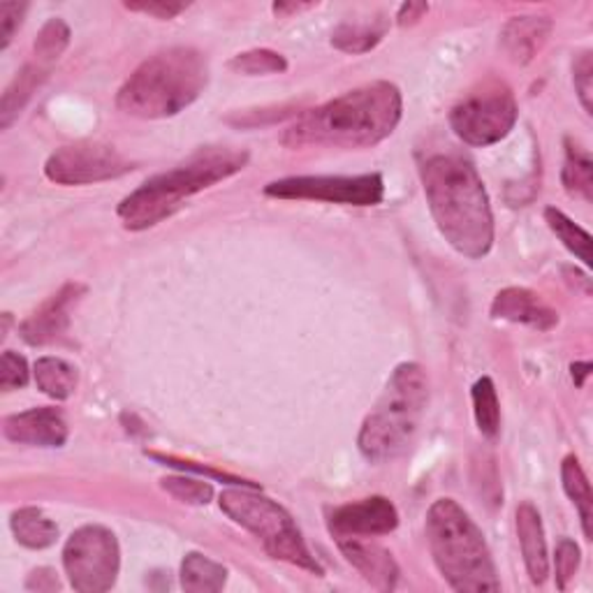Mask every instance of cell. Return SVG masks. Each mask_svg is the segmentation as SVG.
<instances>
[{
	"mask_svg": "<svg viewBox=\"0 0 593 593\" xmlns=\"http://www.w3.org/2000/svg\"><path fill=\"white\" fill-rule=\"evenodd\" d=\"M429 211L448 244L466 258L494 247V213L478 170L462 155H431L420 168Z\"/></svg>",
	"mask_w": 593,
	"mask_h": 593,
	"instance_id": "2",
	"label": "cell"
},
{
	"mask_svg": "<svg viewBox=\"0 0 593 593\" xmlns=\"http://www.w3.org/2000/svg\"><path fill=\"white\" fill-rule=\"evenodd\" d=\"M160 488H163L168 494H172L177 501L191 503V505H207L213 499V488L207 480L170 475V478L160 480Z\"/></svg>",
	"mask_w": 593,
	"mask_h": 593,
	"instance_id": "30",
	"label": "cell"
},
{
	"mask_svg": "<svg viewBox=\"0 0 593 593\" xmlns=\"http://www.w3.org/2000/svg\"><path fill=\"white\" fill-rule=\"evenodd\" d=\"M134 170V163L114 147L100 142H79L53 151L44 163V177L59 185H89L112 181Z\"/></svg>",
	"mask_w": 593,
	"mask_h": 593,
	"instance_id": "11",
	"label": "cell"
},
{
	"mask_svg": "<svg viewBox=\"0 0 593 593\" xmlns=\"http://www.w3.org/2000/svg\"><path fill=\"white\" fill-rule=\"evenodd\" d=\"M10 529L17 537V543L29 550H47L57 543L59 537L57 522H51L40 507L17 510L10 520Z\"/></svg>",
	"mask_w": 593,
	"mask_h": 593,
	"instance_id": "20",
	"label": "cell"
},
{
	"mask_svg": "<svg viewBox=\"0 0 593 593\" xmlns=\"http://www.w3.org/2000/svg\"><path fill=\"white\" fill-rule=\"evenodd\" d=\"M29 589H38V591H53V589H59V577L53 571L49 569H42V571H36L29 580V584H26Z\"/></svg>",
	"mask_w": 593,
	"mask_h": 593,
	"instance_id": "37",
	"label": "cell"
},
{
	"mask_svg": "<svg viewBox=\"0 0 593 593\" xmlns=\"http://www.w3.org/2000/svg\"><path fill=\"white\" fill-rule=\"evenodd\" d=\"M3 434L19 445L61 448L70 436V429L59 409H31L6 418Z\"/></svg>",
	"mask_w": 593,
	"mask_h": 593,
	"instance_id": "14",
	"label": "cell"
},
{
	"mask_svg": "<svg viewBox=\"0 0 593 593\" xmlns=\"http://www.w3.org/2000/svg\"><path fill=\"white\" fill-rule=\"evenodd\" d=\"M573 82H575V91H577V98L584 107V112L591 114V110H593V59H591V51H582L580 57L575 59Z\"/></svg>",
	"mask_w": 593,
	"mask_h": 593,
	"instance_id": "33",
	"label": "cell"
},
{
	"mask_svg": "<svg viewBox=\"0 0 593 593\" xmlns=\"http://www.w3.org/2000/svg\"><path fill=\"white\" fill-rule=\"evenodd\" d=\"M228 582V571L200 552L185 554L181 563V586L188 593H215Z\"/></svg>",
	"mask_w": 593,
	"mask_h": 593,
	"instance_id": "21",
	"label": "cell"
},
{
	"mask_svg": "<svg viewBox=\"0 0 593 593\" xmlns=\"http://www.w3.org/2000/svg\"><path fill=\"white\" fill-rule=\"evenodd\" d=\"M561 181L565 191L573 198H582L584 202L593 200V160L589 151L580 144L565 142V163Z\"/></svg>",
	"mask_w": 593,
	"mask_h": 593,
	"instance_id": "24",
	"label": "cell"
},
{
	"mask_svg": "<svg viewBox=\"0 0 593 593\" xmlns=\"http://www.w3.org/2000/svg\"><path fill=\"white\" fill-rule=\"evenodd\" d=\"M552 33V21L545 17H515L505 23L501 44L503 51L520 66L531 63Z\"/></svg>",
	"mask_w": 593,
	"mask_h": 593,
	"instance_id": "18",
	"label": "cell"
},
{
	"mask_svg": "<svg viewBox=\"0 0 593 593\" xmlns=\"http://www.w3.org/2000/svg\"><path fill=\"white\" fill-rule=\"evenodd\" d=\"M471 396H473V413H475L480 434L488 439H496L501 431V403H499L494 381L488 379V375L475 381Z\"/></svg>",
	"mask_w": 593,
	"mask_h": 593,
	"instance_id": "25",
	"label": "cell"
},
{
	"mask_svg": "<svg viewBox=\"0 0 593 593\" xmlns=\"http://www.w3.org/2000/svg\"><path fill=\"white\" fill-rule=\"evenodd\" d=\"M424 529L436 569L454 591H501L488 541L460 503L439 499L426 512Z\"/></svg>",
	"mask_w": 593,
	"mask_h": 593,
	"instance_id": "5",
	"label": "cell"
},
{
	"mask_svg": "<svg viewBox=\"0 0 593 593\" xmlns=\"http://www.w3.org/2000/svg\"><path fill=\"white\" fill-rule=\"evenodd\" d=\"M401 114V91L390 82H373L304 112L285 128L281 142L290 149H369L390 138Z\"/></svg>",
	"mask_w": 593,
	"mask_h": 593,
	"instance_id": "1",
	"label": "cell"
},
{
	"mask_svg": "<svg viewBox=\"0 0 593 593\" xmlns=\"http://www.w3.org/2000/svg\"><path fill=\"white\" fill-rule=\"evenodd\" d=\"M267 198L313 200L350 207H375L385 198L381 174L360 177H288L264 185Z\"/></svg>",
	"mask_w": 593,
	"mask_h": 593,
	"instance_id": "10",
	"label": "cell"
},
{
	"mask_svg": "<svg viewBox=\"0 0 593 593\" xmlns=\"http://www.w3.org/2000/svg\"><path fill=\"white\" fill-rule=\"evenodd\" d=\"M517 535L531 582L545 584L550 575L547 541H545L543 517L533 503H522L517 507Z\"/></svg>",
	"mask_w": 593,
	"mask_h": 593,
	"instance_id": "17",
	"label": "cell"
},
{
	"mask_svg": "<svg viewBox=\"0 0 593 593\" xmlns=\"http://www.w3.org/2000/svg\"><path fill=\"white\" fill-rule=\"evenodd\" d=\"M66 575L79 593H102L117 584L121 550L117 535L100 524L77 529L63 547Z\"/></svg>",
	"mask_w": 593,
	"mask_h": 593,
	"instance_id": "9",
	"label": "cell"
},
{
	"mask_svg": "<svg viewBox=\"0 0 593 593\" xmlns=\"http://www.w3.org/2000/svg\"><path fill=\"white\" fill-rule=\"evenodd\" d=\"M209 82V63L193 47L153 53L134 70L117 96V107L134 119H170L191 107Z\"/></svg>",
	"mask_w": 593,
	"mask_h": 593,
	"instance_id": "4",
	"label": "cell"
},
{
	"mask_svg": "<svg viewBox=\"0 0 593 593\" xmlns=\"http://www.w3.org/2000/svg\"><path fill=\"white\" fill-rule=\"evenodd\" d=\"M249 163V153L244 149L230 147H209L193 153L185 163L155 174L138 191H132L119 204V219L125 230L142 232L158 223H163L174 215L185 200L207 191V188L221 183Z\"/></svg>",
	"mask_w": 593,
	"mask_h": 593,
	"instance_id": "3",
	"label": "cell"
},
{
	"mask_svg": "<svg viewBox=\"0 0 593 593\" xmlns=\"http://www.w3.org/2000/svg\"><path fill=\"white\" fill-rule=\"evenodd\" d=\"M328 526L336 541L339 537L388 535L399 526V512L390 499L371 496L334 507Z\"/></svg>",
	"mask_w": 593,
	"mask_h": 593,
	"instance_id": "12",
	"label": "cell"
},
{
	"mask_svg": "<svg viewBox=\"0 0 593 593\" xmlns=\"http://www.w3.org/2000/svg\"><path fill=\"white\" fill-rule=\"evenodd\" d=\"M49 74V68L40 63L23 66V70L12 79V84L3 93V102H0V128L8 130L12 121L21 114V110L33 98V93L40 89Z\"/></svg>",
	"mask_w": 593,
	"mask_h": 593,
	"instance_id": "19",
	"label": "cell"
},
{
	"mask_svg": "<svg viewBox=\"0 0 593 593\" xmlns=\"http://www.w3.org/2000/svg\"><path fill=\"white\" fill-rule=\"evenodd\" d=\"M219 503L234 524L244 526L258 537L269 556L296 565L302 571L322 575V565L311 554L304 535L296 529L290 512L277 501L260 494L253 484L225 490Z\"/></svg>",
	"mask_w": 593,
	"mask_h": 593,
	"instance_id": "7",
	"label": "cell"
},
{
	"mask_svg": "<svg viewBox=\"0 0 593 593\" xmlns=\"http://www.w3.org/2000/svg\"><path fill=\"white\" fill-rule=\"evenodd\" d=\"M385 36L383 26L375 23H341L332 33V44L345 53H366Z\"/></svg>",
	"mask_w": 593,
	"mask_h": 593,
	"instance_id": "27",
	"label": "cell"
},
{
	"mask_svg": "<svg viewBox=\"0 0 593 593\" xmlns=\"http://www.w3.org/2000/svg\"><path fill=\"white\" fill-rule=\"evenodd\" d=\"M589 373H591V364L589 362H577L573 364V381L577 388L584 385V381L589 379Z\"/></svg>",
	"mask_w": 593,
	"mask_h": 593,
	"instance_id": "39",
	"label": "cell"
},
{
	"mask_svg": "<svg viewBox=\"0 0 593 593\" xmlns=\"http://www.w3.org/2000/svg\"><path fill=\"white\" fill-rule=\"evenodd\" d=\"M309 8H313V6L311 3H277L272 10H274V14L285 17L290 12H302V10H309Z\"/></svg>",
	"mask_w": 593,
	"mask_h": 593,
	"instance_id": "38",
	"label": "cell"
},
{
	"mask_svg": "<svg viewBox=\"0 0 593 593\" xmlns=\"http://www.w3.org/2000/svg\"><path fill=\"white\" fill-rule=\"evenodd\" d=\"M545 221L550 230L561 239V244L569 249L577 260H582L584 267H591V237L584 228L573 223L569 215L559 209H547Z\"/></svg>",
	"mask_w": 593,
	"mask_h": 593,
	"instance_id": "26",
	"label": "cell"
},
{
	"mask_svg": "<svg viewBox=\"0 0 593 593\" xmlns=\"http://www.w3.org/2000/svg\"><path fill=\"white\" fill-rule=\"evenodd\" d=\"M492 315L496 320L520 322V325H529L541 332H550L559 322V313L543 302V296L526 288L501 290L492 302Z\"/></svg>",
	"mask_w": 593,
	"mask_h": 593,
	"instance_id": "16",
	"label": "cell"
},
{
	"mask_svg": "<svg viewBox=\"0 0 593 593\" xmlns=\"http://www.w3.org/2000/svg\"><path fill=\"white\" fill-rule=\"evenodd\" d=\"M561 482H563V492L569 494V499L575 503L577 512H580V520H582V531L586 535V541H591L593 537V529H591V507H593V501H591V484H589V478L580 464V460L575 454H569L561 464Z\"/></svg>",
	"mask_w": 593,
	"mask_h": 593,
	"instance_id": "23",
	"label": "cell"
},
{
	"mask_svg": "<svg viewBox=\"0 0 593 593\" xmlns=\"http://www.w3.org/2000/svg\"><path fill=\"white\" fill-rule=\"evenodd\" d=\"M84 292L87 288L82 283H66L57 294H51L38 311H33L21 322V339L29 345H49L63 339L70 328L72 309L82 300Z\"/></svg>",
	"mask_w": 593,
	"mask_h": 593,
	"instance_id": "13",
	"label": "cell"
},
{
	"mask_svg": "<svg viewBox=\"0 0 593 593\" xmlns=\"http://www.w3.org/2000/svg\"><path fill=\"white\" fill-rule=\"evenodd\" d=\"M554 571H556V586L561 591L569 589L571 580H575L580 571V547L571 537H561L554 554Z\"/></svg>",
	"mask_w": 593,
	"mask_h": 593,
	"instance_id": "31",
	"label": "cell"
},
{
	"mask_svg": "<svg viewBox=\"0 0 593 593\" xmlns=\"http://www.w3.org/2000/svg\"><path fill=\"white\" fill-rule=\"evenodd\" d=\"M70 44V26L63 19H49L42 31L36 38L33 51H36V63L49 68L53 61L61 59V53Z\"/></svg>",
	"mask_w": 593,
	"mask_h": 593,
	"instance_id": "28",
	"label": "cell"
},
{
	"mask_svg": "<svg viewBox=\"0 0 593 593\" xmlns=\"http://www.w3.org/2000/svg\"><path fill=\"white\" fill-rule=\"evenodd\" d=\"M125 10L149 14L153 19H174L185 12L188 3H174V0H140V3H123Z\"/></svg>",
	"mask_w": 593,
	"mask_h": 593,
	"instance_id": "34",
	"label": "cell"
},
{
	"mask_svg": "<svg viewBox=\"0 0 593 593\" xmlns=\"http://www.w3.org/2000/svg\"><path fill=\"white\" fill-rule=\"evenodd\" d=\"M29 362H26L14 350H6L3 358H0V388L3 392L21 390L29 383Z\"/></svg>",
	"mask_w": 593,
	"mask_h": 593,
	"instance_id": "32",
	"label": "cell"
},
{
	"mask_svg": "<svg viewBox=\"0 0 593 593\" xmlns=\"http://www.w3.org/2000/svg\"><path fill=\"white\" fill-rule=\"evenodd\" d=\"M426 12H429L426 3H403L396 21L399 26H411V23H418Z\"/></svg>",
	"mask_w": 593,
	"mask_h": 593,
	"instance_id": "36",
	"label": "cell"
},
{
	"mask_svg": "<svg viewBox=\"0 0 593 593\" xmlns=\"http://www.w3.org/2000/svg\"><path fill=\"white\" fill-rule=\"evenodd\" d=\"M517 123V102L512 91L492 79L452 107L450 125L456 138L471 147H492L505 140Z\"/></svg>",
	"mask_w": 593,
	"mask_h": 593,
	"instance_id": "8",
	"label": "cell"
},
{
	"mask_svg": "<svg viewBox=\"0 0 593 593\" xmlns=\"http://www.w3.org/2000/svg\"><path fill=\"white\" fill-rule=\"evenodd\" d=\"M341 554L353 569L379 591H392L399 582V565L394 556L366 537H339L336 541Z\"/></svg>",
	"mask_w": 593,
	"mask_h": 593,
	"instance_id": "15",
	"label": "cell"
},
{
	"mask_svg": "<svg viewBox=\"0 0 593 593\" xmlns=\"http://www.w3.org/2000/svg\"><path fill=\"white\" fill-rule=\"evenodd\" d=\"M230 68L239 74H279L288 70V61L281 57L279 51L272 49H251L244 53H237V57L230 61Z\"/></svg>",
	"mask_w": 593,
	"mask_h": 593,
	"instance_id": "29",
	"label": "cell"
},
{
	"mask_svg": "<svg viewBox=\"0 0 593 593\" xmlns=\"http://www.w3.org/2000/svg\"><path fill=\"white\" fill-rule=\"evenodd\" d=\"M33 373H36V383L40 392L57 401L70 399L79 383L77 369L61 358H40L36 362Z\"/></svg>",
	"mask_w": 593,
	"mask_h": 593,
	"instance_id": "22",
	"label": "cell"
},
{
	"mask_svg": "<svg viewBox=\"0 0 593 593\" xmlns=\"http://www.w3.org/2000/svg\"><path fill=\"white\" fill-rule=\"evenodd\" d=\"M429 403V379L420 364H399L362 422L358 448L371 464H388L409 450Z\"/></svg>",
	"mask_w": 593,
	"mask_h": 593,
	"instance_id": "6",
	"label": "cell"
},
{
	"mask_svg": "<svg viewBox=\"0 0 593 593\" xmlns=\"http://www.w3.org/2000/svg\"><path fill=\"white\" fill-rule=\"evenodd\" d=\"M29 10L26 3H0V49H8Z\"/></svg>",
	"mask_w": 593,
	"mask_h": 593,
	"instance_id": "35",
	"label": "cell"
}]
</instances>
